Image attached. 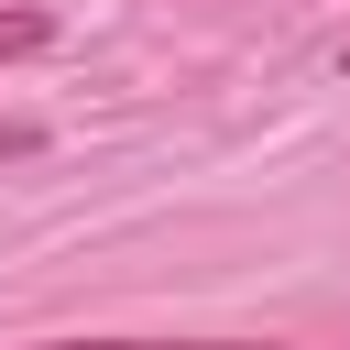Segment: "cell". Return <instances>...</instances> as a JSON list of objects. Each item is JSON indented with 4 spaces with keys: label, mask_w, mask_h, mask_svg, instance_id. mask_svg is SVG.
I'll return each instance as SVG.
<instances>
[{
    "label": "cell",
    "mask_w": 350,
    "mask_h": 350,
    "mask_svg": "<svg viewBox=\"0 0 350 350\" xmlns=\"http://www.w3.org/2000/svg\"><path fill=\"white\" fill-rule=\"evenodd\" d=\"M339 66H350V44H339Z\"/></svg>",
    "instance_id": "cell-4"
},
{
    "label": "cell",
    "mask_w": 350,
    "mask_h": 350,
    "mask_svg": "<svg viewBox=\"0 0 350 350\" xmlns=\"http://www.w3.org/2000/svg\"><path fill=\"white\" fill-rule=\"evenodd\" d=\"M44 350H284V339H44Z\"/></svg>",
    "instance_id": "cell-1"
},
{
    "label": "cell",
    "mask_w": 350,
    "mask_h": 350,
    "mask_svg": "<svg viewBox=\"0 0 350 350\" xmlns=\"http://www.w3.org/2000/svg\"><path fill=\"white\" fill-rule=\"evenodd\" d=\"M22 153H44V131L33 120H0V164H22Z\"/></svg>",
    "instance_id": "cell-3"
},
{
    "label": "cell",
    "mask_w": 350,
    "mask_h": 350,
    "mask_svg": "<svg viewBox=\"0 0 350 350\" xmlns=\"http://www.w3.org/2000/svg\"><path fill=\"white\" fill-rule=\"evenodd\" d=\"M44 44H55L44 11H0V66H11V55H44Z\"/></svg>",
    "instance_id": "cell-2"
}]
</instances>
